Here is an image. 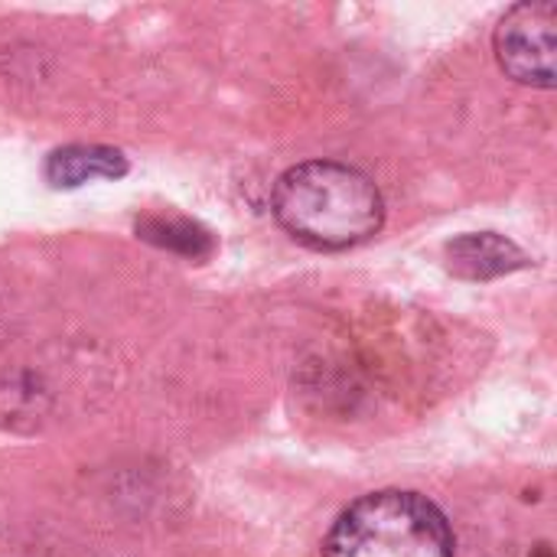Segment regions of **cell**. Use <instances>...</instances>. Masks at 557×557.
<instances>
[{"label": "cell", "mask_w": 557, "mask_h": 557, "mask_svg": "<svg viewBox=\"0 0 557 557\" xmlns=\"http://www.w3.org/2000/svg\"><path fill=\"white\" fill-rule=\"evenodd\" d=\"M532 557H555L552 555V548H548V545H539V548H535V555Z\"/></svg>", "instance_id": "cell-7"}, {"label": "cell", "mask_w": 557, "mask_h": 557, "mask_svg": "<svg viewBox=\"0 0 557 557\" xmlns=\"http://www.w3.org/2000/svg\"><path fill=\"white\" fill-rule=\"evenodd\" d=\"M127 173V157L101 144H72L59 147L46 160V180L55 189H75L91 180H117Z\"/></svg>", "instance_id": "cell-5"}, {"label": "cell", "mask_w": 557, "mask_h": 557, "mask_svg": "<svg viewBox=\"0 0 557 557\" xmlns=\"http://www.w3.org/2000/svg\"><path fill=\"white\" fill-rule=\"evenodd\" d=\"M532 258L509 238L496 235V232H473V235H460L447 245V268L457 277L467 281H493V277H506L512 271L529 268Z\"/></svg>", "instance_id": "cell-4"}, {"label": "cell", "mask_w": 557, "mask_h": 557, "mask_svg": "<svg viewBox=\"0 0 557 557\" xmlns=\"http://www.w3.org/2000/svg\"><path fill=\"white\" fill-rule=\"evenodd\" d=\"M137 235L157 248H166V251H176L183 258H209L212 255V235L189 222V219H163V215H147L137 222Z\"/></svg>", "instance_id": "cell-6"}, {"label": "cell", "mask_w": 557, "mask_h": 557, "mask_svg": "<svg viewBox=\"0 0 557 557\" xmlns=\"http://www.w3.org/2000/svg\"><path fill=\"white\" fill-rule=\"evenodd\" d=\"M323 557H454V532L428 496L382 490L333 522Z\"/></svg>", "instance_id": "cell-2"}, {"label": "cell", "mask_w": 557, "mask_h": 557, "mask_svg": "<svg viewBox=\"0 0 557 557\" xmlns=\"http://www.w3.org/2000/svg\"><path fill=\"white\" fill-rule=\"evenodd\" d=\"M271 212L287 235L317 251L356 248L385 222V202L372 176L336 160L290 166L274 183Z\"/></svg>", "instance_id": "cell-1"}, {"label": "cell", "mask_w": 557, "mask_h": 557, "mask_svg": "<svg viewBox=\"0 0 557 557\" xmlns=\"http://www.w3.org/2000/svg\"><path fill=\"white\" fill-rule=\"evenodd\" d=\"M496 59L509 78L532 88H555L557 7L552 0L516 3L496 26Z\"/></svg>", "instance_id": "cell-3"}]
</instances>
